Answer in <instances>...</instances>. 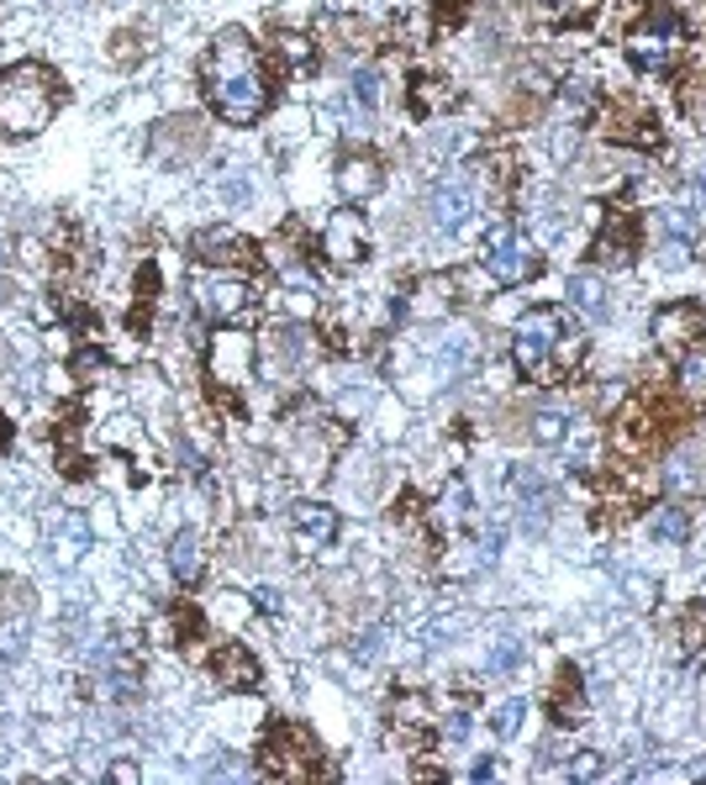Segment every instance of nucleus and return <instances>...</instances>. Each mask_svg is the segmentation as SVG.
<instances>
[{
  "mask_svg": "<svg viewBox=\"0 0 706 785\" xmlns=\"http://www.w3.org/2000/svg\"><path fill=\"white\" fill-rule=\"evenodd\" d=\"M517 659H523V643H517V638H506V643L496 649V659H491V664H496V670H512Z\"/></svg>",
  "mask_w": 706,
  "mask_h": 785,
  "instance_id": "ea45409f",
  "label": "nucleus"
},
{
  "mask_svg": "<svg viewBox=\"0 0 706 785\" xmlns=\"http://www.w3.org/2000/svg\"><path fill=\"white\" fill-rule=\"evenodd\" d=\"M169 570L180 585H195V580L206 575V553H201V538L195 532H175V543H169Z\"/></svg>",
  "mask_w": 706,
  "mask_h": 785,
  "instance_id": "5701e85b",
  "label": "nucleus"
},
{
  "mask_svg": "<svg viewBox=\"0 0 706 785\" xmlns=\"http://www.w3.org/2000/svg\"><path fill=\"white\" fill-rule=\"evenodd\" d=\"M654 343L670 348V354H691L706 343V306H691V301H675L654 316Z\"/></svg>",
  "mask_w": 706,
  "mask_h": 785,
  "instance_id": "1a4fd4ad",
  "label": "nucleus"
},
{
  "mask_svg": "<svg viewBox=\"0 0 706 785\" xmlns=\"http://www.w3.org/2000/svg\"><path fill=\"white\" fill-rule=\"evenodd\" d=\"M675 380H681V391L691 395V406H706V354H685L681 369H675Z\"/></svg>",
  "mask_w": 706,
  "mask_h": 785,
  "instance_id": "cd10ccee",
  "label": "nucleus"
},
{
  "mask_svg": "<svg viewBox=\"0 0 706 785\" xmlns=\"http://www.w3.org/2000/svg\"><path fill=\"white\" fill-rule=\"evenodd\" d=\"M570 775H575V781H602L606 770H602V760H596V754H575V764H570Z\"/></svg>",
  "mask_w": 706,
  "mask_h": 785,
  "instance_id": "4c0bfd02",
  "label": "nucleus"
},
{
  "mask_svg": "<svg viewBox=\"0 0 706 785\" xmlns=\"http://www.w3.org/2000/svg\"><path fill=\"white\" fill-rule=\"evenodd\" d=\"M591 5H596V0H549V11L553 16H564V22H580Z\"/></svg>",
  "mask_w": 706,
  "mask_h": 785,
  "instance_id": "58836bf2",
  "label": "nucleus"
},
{
  "mask_svg": "<svg viewBox=\"0 0 706 785\" xmlns=\"http://www.w3.org/2000/svg\"><path fill=\"white\" fill-rule=\"evenodd\" d=\"M148 148H154L158 164H184L206 148V127H201V116H164L148 137Z\"/></svg>",
  "mask_w": 706,
  "mask_h": 785,
  "instance_id": "9b49d317",
  "label": "nucleus"
},
{
  "mask_svg": "<svg viewBox=\"0 0 706 785\" xmlns=\"http://www.w3.org/2000/svg\"><path fill=\"white\" fill-rule=\"evenodd\" d=\"M274 58L285 64L290 75H301V69H312V37H301V32H285V37H274Z\"/></svg>",
  "mask_w": 706,
  "mask_h": 785,
  "instance_id": "c85d7f7f",
  "label": "nucleus"
},
{
  "mask_svg": "<svg viewBox=\"0 0 706 785\" xmlns=\"http://www.w3.org/2000/svg\"><path fill=\"white\" fill-rule=\"evenodd\" d=\"M564 295H570V306H575L580 316H591V322H606V312H612V301H606V280H602V274H570V285H564Z\"/></svg>",
  "mask_w": 706,
  "mask_h": 785,
  "instance_id": "4be33fe9",
  "label": "nucleus"
},
{
  "mask_svg": "<svg viewBox=\"0 0 706 785\" xmlns=\"http://www.w3.org/2000/svg\"><path fill=\"white\" fill-rule=\"evenodd\" d=\"M427 211H433V227H438V233H464L474 216V190L464 180H448L433 190Z\"/></svg>",
  "mask_w": 706,
  "mask_h": 785,
  "instance_id": "2eb2a0df",
  "label": "nucleus"
},
{
  "mask_svg": "<svg viewBox=\"0 0 706 785\" xmlns=\"http://www.w3.org/2000/svg\"><path fill=\"white\" fill-rule=\"evenodd\" d=\"M553 722L559 728H580L585 722V691H580V670H559V685H553Z\"/></svg>",
  "mask_w": 706,
  "mask_h": 785,
  "instance_id": "412c9836",
  "label": "nucleus"
},
{
  "mask_svg": "<svg viewBox=\"0 0 706 785\" xmlns=\"http://www.w3.org/2000/svg\"><path fill=\"white\" fill-rule=\"evenodd\" d=\"M322 254L338 263V269L365 259V216H359V211H338V216L327 222V233H322Z\"/></svg>",
  "mask_w": 706,
  "mask_h": 785,
  "instance_id": "ddd939ff",
  "label": "nucleus"
},
{
  "mask_svg": "<svg viewBox=\"0 0 706 785\" xmlns=\"http://www.w3.org/2000/svg\"><path fill=\"white\" fill-rule=\"evenodd\" d=\"M448 527H459L464 517H470V491H464V480H448V491H444V512H438Z\"/></svg>",
  "mask_w": 706,
  "mask_h": 785,
  "instance_id": "2f4dec72",
  "label": "nucleus"
},
{
  "mask_svg": "<svg viewBox=\"0 0 706 785\" xmlns=\"http://www.w3.org/2000/svg\"><path fill=\"white\" fill-rule=\"evenodd\" d=\"M211 374L227 380V385H243L254 374V343L243 338V333H222V338L211 343Z\"/></svg>",
  "mask_w": 706,
  "mask_h": 785,
  "instance_id": "dca6fc26",
  "label": "nucleus"
},
{
  "mask_svg": "<svg viewBox=\"0 0 706 785\" xmlns=\"http://www.w3.org/2000/svg\"><path fill=\"white\" fill-rule=\"evenodd\" d=\"M264 775H274V781H312V775H322L316 738L306 728H295V722H280L274 733L264 738Z\"/></svg>",
  "mask_w": 706,
  "mask_h": 785,
  "instance_id": "20e7f679",
  "label": "nucleus"
},
{
  "mask_svg": "<svg viewBox=\"0 0 706 785\" xmlns=\"http://www.w3.org/2000/svg\"><path fill=\"white\" fill-rule=\"evenodd\" d=\"M211 670H216V681L237 685V691H254V685H259V664H254V654H248L243 643H222L216 659H211Z\"/></svg>",
  "mask_w": 706,
  "mask_h": 785,
  "instance_id": "6ab92c4d",
  "label": "nucleus"
},
{
  "mask_svg": "<svg viewBox=\"0 0 706 785\" xmlns=\"http://www.w3.org/2000/svg\"><path fill=\"white\" fill-rule=\"evenodd\" d=\"M444 365L448 374H464V369L480 365V338H470V333H453V338L444 343Z\"/></svg>",
  "mask_w": 706,
  "mask_h": 785,
  "instance_id": "c756f323",
  "label": "nucleus"
},
{
  "mask_svg": "<svg viewBox=\"0 0 706 785\" xmlns=\"http://www.w3.org/2000/svg\"><path fill=\"white\" fill-rule=\"evenodd\" d=\"M448 295H453V280H448V274H427V280H417L412 295L401 301V312L406 316H444Z\"/></svg>",
  "mask_w": 706,
  "mask_h": 785,
  "instance_id": "aec40b11",
  "label": "nucleus"
},
{
  "mask_svg": "<svg viewBox=\"0 0 706 785\" xmlns=\"http://www.w3.org/2000/svg\"><path fill=\"white\" fill-rule=\"evenodd\" d=\"M623 585H628V602H632V606H654V596H659V585H654V580L628 575Z\"/></svg>",
  "mask_w": 706,
  "mask_h": 785,
  "instance_id": "c9c22d12",
  "label": "nucleus"
},
{
  "mask_svg": "<svg viewBox=\"0 0 706 785\" xmlns=\"http://www.w3.org/2000/svg\"><path fill=\"white\" fill-rule=\"evenodd\" d=\"M491 775H496V764H491V760H480V764L470 770V781H491Z\"/></svg>",
  "mask_w": 706,
  "mask_h": 785,
  "instance_id": "37998d69",
  "label": "nucleus"
},
{
  "mask_svg": "<svg viewBox=\"0 0 706 785\" xmlns=\"http://www.w3.org/2000/svg\"><path fill=\"white\" fill-rule=\"evenodd\" d=\"M105 696H111V702H132V696H137V664H132V654L122 643L105 659Z\"/></svg>",
  "mask_w": 706,
  "mask_h": 785,
  "instance_id": "b1692460",
  "label": "nucleus"
},
{
  "mask_svg": "<svg viewBox=\"0 0 706 785\" xmlns=\"http://www.w3.org/2000/svg\"><path fill=\"white\" fill-rule=\"evenodd\" d=\"M659 237H664V259L670 263H685L691 248H696V216L681 206L659 211Z\"/></svg>",
  "mask_w": 706,
  "mask_h": 785,
  "instance_id": "f3484780",
  "label": "nucleus"
},
{
  "mask_svg": "<svg viewBox=\"0 0 706 785\" xmlns=\"http://www.w3.org/2000/svg\"><path fill=\"white\" fill-rule=\"evenodd\" d=\"M438 85H444V79H422V85H417V111H433V105H453V101H459L453 90H438Z\"/></svg>",
  "mask_w": 706,
  "mask_h": 785,
  "instance_id": "72a5a7b5",
  "label": "nucleus"
},
{
  "mask_svg": "<svg viewBox=\"0 0 706 785\" xmlns=\"http://www.w3.org/2000/svg\"><path fill=\"white\" fill-rule=\"evenodd\" d=\"M290 527H295V549H327L338 538V512L322 501H301V506H290Z\"/></svg>",
  "mask_w": 706,
  "mask_h": 785,
  "instance_id": "4468645a",
  "label": "nucleus"
},
{
  "mask_svg": "<svg viewBox=\"0 0 706 785\" xmlns=\"http://www.w3.org/2000/svg\"><path fill=\"white\" fill-rule=\"evenodd\" d=\"M480 259H485V274H491L496 285H523V280L538 274V254H533V243H527L517 227H491Z\"/></svg>",
  "mask_w": 706,
  "mask_h": 785,
  "instance_id": "39448f33",
  "label": "nucleus"
},
{
  "mask_svg": "<svg viewBox=\"0 0 706 785\" xmlns=\"http://www.w3.org/2000/svg\"><path fill=\"white\" fill-rule=\"evenodd\" d=\"M527 433H533V444H543V448H559V444H564V438H570V417H564V412H538V417H533V427H527Z\"/></svg>",
  "mask_w": 706,
  "mask_h": 785,
  "instance_id": "7c9ffc66",
  "label": "nucleus"
},
{
  "mask_svg": "<svg viewBox=\"0 0 706 785\" xmlns=\"http://www.w3.org/2000/svg\"><path fill=\"white\" fill-rule=\"evenodd\" d=\"M649 538H659V543H685V538H691L685 506H654V512H649Z\"/></svg>",
  "mask_w": 706,
  "mask_h": 785,
  "instance_id": "a878e982",
  "label": "nucleus"
},
{
  "mask_svg": "<svg viewBox=\"0 0 706 785\" xmlns=\"http://www.w3.org/2000/svg\"><path fill=\"white\" fill-rule=\"evenodd\" d=\"M195 259L206 269H243V263H254V243L233 227H206V233H195Z\"/></svg>",
  "mask_w": 706,
  "mask_h": 785,
  "instance_id": "f8f14e48",
  "label": "nucleus"
},
{
  "mask_svg": "<svg viewBox=\"0 0 706 785\" xmlns=\"http://www.w3.org/2000/svg\"><path fill=\"white\" fill-rule=\"evenodd\" d=\"M64 105V79L48 64H11L0 75V132L5 137H37Z\"/></svg>",
  "mask_w": 706,
  "mask_h": 785,
  "instance_id": "7ed1b4c3",
  "label": "nucleus"
},
{
  "mask_svg": "<svg viewBox=\"0 0 706 785\" xmlns=\"http://www.w3.org/2000/svg\"><path fill=\"white\" fill-rule=\"evenodd\" d=\"M354 96L365 105H374L380 101V75H374V69H359V75H354Z\"/></svg>",
  "mask_w": 706,
  "mask_h": 785,
  "instance_id": "e433bc0d",
  "label": "nucleus"
},
{
  "mask_svg": "<svg viewBox=\"0 0 706 785\" xmlns=\"http://www.w3.org/2000/svg\"><path fill=\"white\" fill-rule=\"evenodd\" d=\"M632 259V227L623 222V216H612L606 222V233L596 237V263H606V269H617V263Z\"/></svg>",
  "mask_w": 706,
  "mask_h": 785,
  "instance_id": "393cba45",
  "label": "nucleus"
},
{
  "mask_svg": "<svg viewBox=\"0 0 706 785\" xmlns=\"http://www.w3.org/2000/svg\"><path fill=\"white\" fill-rule=\"evenodd\" d=\"M201 85H206L211 111L227 127H254L269 111V75H264L259 48L248 43V32H216V43L201 58Z\"/></svg>",
  "mask_w": 706,
  "mask_h": 785,
  "instance_id": "f257e3e1",
  "label": "nucleus"
},
{
  "mask_svg": "<svg viewBox=\"0 0 706 785\" xmlns=\"http://www.w3.org/2000/svg\"><path fill=\"white\" fill-rule=\"evenodd\" d=\"M606 132H612L617 143H638V148H654V143H659L654 116H612V122H606Z\"/></svg>",
  "mask_w": 706,
  "mask_h": 785,
  "instance_id": "bb28decb",
  "label": "nucleus"
},
{
  "mask_svg": "<svg viewBox=\"0 0 706 785\" xmlns=\"http://www.w3.org/2000/svg\"><path fill=\"white\" fill-rule=\"evenodd\" d=\"M685 649L706 654V623H685Z\"/></svg>",
  "mask_w": 706,
  "mask_h": 785,
  "instance_id": "a19ab883",
  "label": "nucleus"
},
{
  "mask_svg": "<svg viewBox=\"0 0 706 785\" xmlns=\"http://www.w3.org/2000/svg\"><path fill=\"white\" fill-rule=\"evenodd\" d=\"M26 632H32V591L22 580H0V670L26 654Z\"/></svg>",
  "mask_w": 706,
  "mask_h": 785,
  "instance_id": "6e6552de",
  "label": "nucleus"
},
{
  "mask_svg": "<svg viewBox=\"0 0 706 785\" xmlns=\"http://www.w3.org/2000/svg\"><path fill=\"white\" fill-rule=\"evenodd\" d=\"M380 180H385V175H380V164L369 154H348L338 164V190L348 201H369V195L380 190Z\"/></svg>",
  "mask_w": 706,
  "mask_h": 785,
  "instance_id": "a211bd4d",
  "label": "nucleus"
},
{
  "mask_svg": "<svg viewBox=\"0 0 706 785\" xmlns=\"http://www.w3.org/2000/svg\"><path fill=\"white\" fill-rule=\"evenodd\" d=\"M659 406L649 401V395H632L628 406L617 412V422H612V444L623 448V453H649V448L659 444Z\"/></svg>",
  "mask_w": 706,
  "mask_h": 785,
  "instance_id": "9d476101",
  "label": "nucleus"
},
{
  "mask_svg": "<svg viewBox=\"0 0 706 785\" xmlns=\"http://www.w3.org/2000/svg\"><path fill=\"white\" fill-rule=\"evenodd\" d=\"M512 359L523 369V380H533V385H564V374L585 359V338H580L575 316L564 306H533L517 322Z\"/></svg>",
  "mask_w": 706,
  "mask_h": 785,
  "instance_id": "f03ea898",
  "label": "nucleus"
},
{
  "mask_svg": "<svg viewBox=\"0 0 706 785\" xmlns=\"http://www.w3.org/2000/svg\"><path fill=\"white\" fill-rule=\"evenodd\" d=\"M395 717H401L406 728H422V722H433V717H427V707H422V696H401V702H395Z\"/></svg>",
  "mask_w": 706,
  "mask_h": 785,
  "instance_id": "f704fd0d",
  "label": "nucleus"
},
{
  "mask_svg": "<svg viewBox=\"0 0 706 785\" xmlns=\"http://www.w3.org/2000/svg\"><path fill=\"white\" fill-rule=\"evenodd\" d=\"M681 53H685V32L670 11H654L649 22H638L628 32V58L638 69H670Z\"/></svg>",
  "mask_w": 706,
  "mask_h": 785,
  "instance_id": "423d86ee",
  "label": "nucleus"
},
{
  "mask_svg": "<svg viewBox=\"0 0 706 785\" xmlns=\"http://www.w3.org/2000/svg\"><path fill=\"white\" fill-rule=\"evenodd\" d=\"M380 654V632H365V643H359V659H374Z\"/></svg>",
  "mask_w": 706,
  "mask_h": 785,
  "instance_id": "79ce46f5",
  "label": "nucleus"
},
{
  "mask_svg": "<svg viewBox=\"0 0 706 785\" xmlns=\"http://www.w3.org/2000/svg\"><path fill=\"white\" fill-rule=\"evenodd\" d=\"M523 717H527L523 702H501L496 717H491V728H496V738H512L517 728H523Z\"/></svg>",
  "mask_w": 706,
  "mask_h": 785,
  "instance_id": "473e14b6",
  "label": "nucleus"
},
{
  "mask_svg": "<svg viewBox=\"0 0 706 785\" xmlns=\"http://www.w3.org/2000/svg\"><path fill=\"white\" fill-rule=\"evenodd\" d=\"M195 306L201 316L211 322H243V316L254 312V290L243 274H227V269H206V274H195Z\"/></svg>",
  "mask_w": 706,
  "mask_h": 785,
  "instance_id": "0eeeda50",
  "label": "nucleus"
}]
</instances>
